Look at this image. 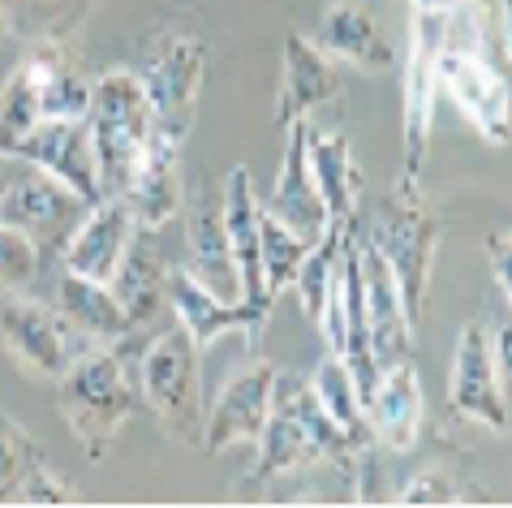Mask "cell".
Masks as SVG:
<instances>
[{"instance_id": "6da1fadb", "label": "cell", "mask_w": 512, "mask_h": 508, "mask_svg": "<svg viewBox=\"0 0 512 508\" xmlns=\"http://www.w3.org/2000/svg\"><path fill=\"white\" fill-rule=\"evenodd\" d=\"M259 457L246 483H272L293 470L319 461H353V448L345 440V431L332 422V414L323 409L319 392L310 379L293 375V371H276V388H272V414L263 422L259 435Z\"/></svg>"}, {"instance_id": "7a4b0ae2", "label": "cell", "mask_w": 512, "mask_h": 508, "mask_svg": "<svg viewBox=\"0 0 512 508\" xmlns=\"http://www.w3.org/2000/svg\"><path fill=\"white\" fill-rule=\"evenodd\" d=\"M142 405L138 392V366L130 371L121 345H104L99 354L78 358L69 371L56 379V409H61L65 427L74 431L87 461H104L112 440L130 422V414Z\"/></svg>"}, {"instance_id": "3957f363", "label": "cell", "mask_w": 512, "mask_h": 508, "mask_svg": "<svg viewBox=\"0 0 512 508\" xmlns=\"http://www.w3.org/2000/svg\"><path fill=\"white\" fill-rule=\"evenodd\" d=\"M439 229L431 203L422 199L418 190V177H396V186L388 190V199L375 207V220H371V242L383 263L392 267L396 276V289L405 298V310L409 319H422L426 302H431V276H435V254H439Z\"/></svg>"}, {"instance_id": "277c9868", "label": "cell", "mask_w": 512, "mask_h": 508, "mask_svg": "<svg viewBox=\"0 0 512 508\" xmlns=\"http://www.w3.org/2000/svg\"><path fill=\"white\" fill-rule=\"evenodd\" d=\"M134 74L142 82V91H147L155 130L186 143V134L194 130V117H198V95H203V82H207L203 35L181 22L155 26L147 44H142Z\"/></svg>"}, {"instance_id": "5b68a950", "label": "cell", "mask_w": 512, "mask_h": 508, "mask_svg": "<svg viewBox=\"0 0 512 508\" xmlns=\"http://www.w3.org/2000/svg\"><path fill=\"white\" fill-rule=\"evenodd\" d=\"M138 392L142 405L160 418L164 435H173L181 444L203 448V349L194 345V336L181 328L160 332L142 349L138 358Z\"/></svg>"}, {"instance_id": "8992f818", "label": "cell", "mask_w": 512, "mask_h": 508, "mask_svg": "<svg viewBox=\"0 0 512 508\" xmlns=\"http://www.w3.org/2000/svg\"><path fill=\"white\" fill-rule=\"evenodd\" d=\"M87 125H91V147L104 194H121L147 138L155 134L147 91H142L134 69H108L99 82H91Z\"/></svg>"}, {"instance_id": "52a82bcc", "label": "cell", "mask_w": 512, "mask_h": 508, "mask_svg": "<svg viewBox=\"0 0 512 508\" xmlns=\"http://www.w3.org/2000/svg\"><path fill=\"white\" fill-rule=\"evenodd\" d=\"M448 44V18L439 9H414L409 18V61H405V117H401V143H405V177H418L431 155L435 134V100H439V52Z\"/></svg>"}, {"instance_id": "ba28073f", "label": "cell", "mask_w": 512, "mask_h": 508, "mask_svg": "<svg viewBox=\"0 0 512 508\" xmlns=\"http://www.w3.org/2000/svg\"><path fill=\"white\" fill-rule=\"evenodd\" d=\"M439 91L491 147L512 143V87L487 56L469 44H444L439 52Z\"/></svg>"}, {"instance_id": "9c48e42d", "label": "cell", "mask_w": 512, "mask_h": 508, "mask_svg": "<svg viewBox=\"0 0 512 508\" xmlns=\"http://www.w3.org/2000/svg\"><path fill=\"white\" fill-rule=\"evenodd\" d=\"M91 207L95 203L74 194L65 181H56L52 173H44V168H35V164H22V173L13 177V186L5 190V199H0V220L22 229L44 250V259L48 254L61 259L65 242L74 237V229Z\"/></svg>"}, {"instance_id": "30bf717a", "label": "cell", "mask_w": 512, "mask_h": 508, "mask_svg": "<svg viewBox=\"0 0 512 508\" xmlns=\"http://www.w3.org/2000/svg\"><path fill=\"white\" fill-rule=\"evenodd\" d=\"M0 341L26 375L52 379V384L78 362L69 319L61 310L31 298V293H5V302H0Z\"/></svg>"}, {"instance_id": "8fae6325", "label": "cell", "mask_w": 512, "mask_h": 508, "mask_svg": "<svg viewBox=\"0 0 512 508\" xmlns=\"http://www.w3.org/2000/svg\"><path fill=\"white\" fill-rule=\"evenodd\" d=\"M448 405L457 418L487 427L491 435H504L512 422L500 392V375H495L491 328L482 319H469L461 328L457 358H452V375H448Z\"/></svg>"}, {"instance_id": "7c38bea8", "label": "cell", "mask_w": 512, "mask_h": 508, "mask_svg": "<svg viewBox=\"0 0 512 508\" xmlns=\"http://www.w3.org/2000/svg\"><path fill=\"white\" fill-rule=\"evenodd\" d=\"M168 306H173L181 328L194 336L198 349L216 345L220 336H229V332H241L250 345V354H259L267 319H272V310H263V306L216 298L207 285H198L190 267H173V272H168Z\"/></svg>"}, {"instance_id": "4fadbf2b", "label": "cell", "mask_w": 512, "mask_h": 508, "mask_svg": "<svg viewBox=\"0 0 512 508\" xmlns=\"http://www.w3.org/2000/svg\"><path fill=\"white\" fill-rule=\"evenodd\" d=\"M272 388H276V366L263 358H254L250 366H241V371L224 379L203 427V453L216 457L241 444H259L263 422L272 414Z\"/></svg>"}, {"instance_id": "5bb4252c", "label": "cell", "mask_w": 512, "mask_h": 508, "mask_svg": "<svg viewBox=\"0 0 512 508\" xmlns=\"http://www.w3.org/2000/svg\"><path fill=\"white\" fill-rule=\"evenodd\" d=\"M18 160L44 168L56 181H65L74 194L87 203L104 199V181H99L95 147H91V125L87 117H48L39 121L26 143L18 147Z\"/></svg>"}, {"instance_id": "9a60e30c", "label": "cell", "mask_w": 512, "mask_h": 508, "mask_svg": "<svg viewBox=\"0 0 512 508\" xmlns=\"http://www.w3.org/2000/svg\"><path fill=\"white\" fill-rule=\"evenodd\" d=\"M220 207H224V229H229V246H233V263L241 276V302L272 310L276 298L263 285V207L254 194L250 168L233 164L220 190Z\"/></svg>"}, {"instance_id": "2e32d148", "label": "cell", "mask_w": 512, "mask_h": 508, "mask_svg": "<svg viewBox=\"0 0 512 508\" xmlns=\"http://www.w3.org/2000/svg\"><path fill=\"white\" fill-rule=\"evenodd\" d=\"M121 199L130 207L134 224L147 233H160L177 216L181 211V143L177 138H168L160 130L147 138Z\"/></svg>"}, {"instance_id": "e0dca14e", "label": "cell", "mask_w": 512, "mask_h": 508, "mask_svg": "<svg viewBox=\"0 0 512 508\" xmlns=\"http://www.w3.org/2000/svg\"><path fill=\"white\" fill-rule=\"evenodd\" d=\"M362 285H366V315H371V341H375L379 375L388 371V366L414 362L418 323L409 319L392 267L383 263V254L366 242V237H362Z\"/></svg>"}, {"instance_id": "ac0fdd59", "label": "cell", "mask_w": 512, "mask_h": 508, "mask_svg": "<svg viewBox=\"0 0 512 508\" xmlns=\"http://www.w3.org/2000/svg\"><path fill=\"white\" fill-rule=\"evenodd\" d=\"M284 134H289V147H284L280 177L263 211H272L276 220H284L306 242H319V233L327 229V207H323L315 168H310V117L293 121Z\"/></svg>"}, {"instance_id": "d6986e66", "label": "cell", "mask_w": 512, "mask_h": 508, "mask_svg": "<svg viewBox=\"0 0 512 508\" xmlns=\"http://www.w3.org/2000/svg\"><path fill=\"white\" fill-rule=\"evenodd\" d=\"M340 91H345L340 69L315 39H306L297 31L284 39V78H280V95H276L280 130H289L293 121H306L315 108L340 100Z\"/></svg>"}, {"instance_id": "ffe728a7", "label": "cell", "mask_w": 512, "mask_h": 508, "mask_svg": "<svg viewBox=\"0 0 512 508\" xmlns=\"http://www.w3.org/2000/svg\"><path fill=\"white\" fill-rule=\"evenodd\" d=\"M134 233H138V224L130 216V207H125V199L121 194H104V199L82 216L74 237L65 242L61 263L69 267V272H82V276L104 280L108 285Z\"/></svg>"}, {"instance_id": "44dd1931", "label": "cell", "mask_w": 512, "mask_h": 508, "mask_svg": "<svg viewBox=\"0 0 512 508\" xmlns=\"http://www.w3.org/2000/svg\"><path fill=\"white\" fill-rule=\"evenodd\" d=\"M366 422L383 453L405 457L414 453L418 431H422V379L414 371V362L388 366L379 375L375 397L366 401Z\"/></svg>"}, {"instance_id": "7402d4cb", "label": "cell", "mask_w": 512, "mask_h": 508, "mask_svg": "<svg viewBox=\"0 0 512 508\" xmlns=\"http://www.w3.org/2000/svg\"><path fill=\"white\" fill-rule=\"evenodd\" d=\"M186 246H190V272L198 285H207L224 302H241V276L233 263L229 229H224V207L211 194H198L186 211Z\"/></svg>"}, {"instance_id": "603a6c76", "label": "cell", "mask_w": 512, "mask_h": 508, "mask_svg": "<svg viewBox=\"0 0 512 508\" xmlns=\"http://www.w3.org/2000/svg\"><path fill=\"white\" fill-rule=\"evenodd\" d=\"M315 44L332 56V61L358 65L366 74L392 69V61H396L388 35L379 31V22L371 18V9H366L362 0H332L315 26Z\"/></svg>"}, {"instance_id": "cb8c5ba5", "label": "cell", "mask_w": 512, "mask_h": 508, "mask_svg": "<svg viewBox=\"0 0 512 508\" xmlns=\"http://www.w3.org/2000/svg\"><path fill=\"white\" fill-rule=\"evenodd\" d=\"M168 272H173V267H168L160 246H155V237L147 229H138L121 254L117 272L108 280V289L117 293V302H121L125 315H130L134 332L147 328V323L168 306Z\"/></svg>"}, {"instance_id": "d4e9b609", "label": "cell", "mask_w": 512, "mask_h": 508, "mask_svg": "<svg viewBox=\"0 0 512 508\" xmlns=\"http://www.w3.org/2000/svg\"><path fill=\"white\" fill-rule=\"evenodd\" d=\"M56 310L69 319V328L87 341L99 345H121L134 336L130 315L121 310L117 293H112L104 280H91L82 272H69L61 263V276H56Z\"/></svg>"}, {"instance_id": "484cf974", "label": "cell", "mask_w": 512, "mask_h": 508, "mask_svg": "<svg viewBox=\"0 0 512 508\" xmlns=\"http://www.w3.org/2000/svg\"><path fill=\"white\" fill-rule=\"evenodd\" d=\"M310 168H315L327 220H358V199H362V168L353 160V147L345 134L315 130L310 121Z\"/></svg>"}, {"instance_id": "4316f807", "label": "cell", "mask_w": 512, "mask_h": 508, "mask_svg": "<svg viewBox=\"0 0 512 508\" xmlns=\"http://www.w3.org/2000/svg\"><path fill=\"white\" fill-rule=\"evenodd\" d=\"M310 384H315L319 401H323L327 414H332V422H336L340 431H345V440H349L353 453H362V448L375 444L371 422H366V401H362L358 384H353L345 358L327 354V358L319 362V371H315V379H310Z\"/></svg>"}, {"instance_id": "83f0119b", "label": "cell", "mask_w": 512, "mask_h": 508, "mask_svg": "<svg viewBox=\"0 0 512 508\" xmlns=\"http://www.w3.org/2000/svg\"><path fill=\"white\" fill-rule=\"evenodd\" d=\"M26 69H31V78H35L44 121L48 117H87L91 82L78 74V65H69L61 52H35V56H26Z\"/></svg>"}, {"instance_id": "f1b7e54d", "label": "cell", "mask_w": 512, "mask_h": 508, "mask_svg": "<svg viewBox=\"0 0 512 508\" xmlns=\"http://www.w3.org/2000/svg\"><path fill=\"white\" fill-rule=\"evenodd\" d=\"M349 224H353V220H345V224H340V220H327V229L319 233V242H310V250H306L302 267H297V280H293L297 302H302L306 319H315V323H319V315H323L327 289H332V280H336V267H340V246H345Z\"/></svg>"}, {"instance_id": "f546056e", "label": "cell", "mask_w": 512, "mask_h": 508, "mask_svg": "<svg viewBox=\"0 0 512 508\" xmlns=\"http://www.w3.org/2000/svg\"><path fill=\"white\" fill-rule=\"evenodd\" d=\"M44 121V108H39V95H35V78L26 61L13 69L9 82L0 87V151L18 155V147L26 143V134Z\"/></svg>"}, {"instance_id": "4dcf8cb0", "label": "cell", "mask_w": 512, "mask_h": 508, "mask_svg": "<svg viewBox=\"0 0 512 508\" xmlns=\"http://www.w3.org/2000/svg\"><path fill=\"white\" fill-rule=\"evenodd\" d=\"M306 250H310L306 237H297L284 220H276L272 211H263V285L272 298H280L284 289H293Z\"/></svg>"}, {"instance_id": "1f68e13d", "label": "cell", "mask_w": 512, "mask_h": 508, "mask_svg": "<svg viewBox=\"0 0 512 508\" xmlns=\"http://www.w3.org/2000/svg\"><path fill=\"white\" fill-rule=\"evenodd\" d=\"M44 457L48 453L35 444V435H26L9 414H0V504L22 500L26 478Z\"/></svg>"}, {"instance_id": "d6a6232c", "label": "cell", "mask_w": 512, "mask_h": 508, "mask_svg": "<svg viewBox=\"0 0 512 508\" xmlns=\"http://www.w3.org/2000/svg\"><path fill=\"white\" fill-rule=\"evenodd\" d=\"M44 267V250L13 224L0 220V298L5 293H31Z\"/></svg>"}, {"instance_id": "836d02e7", "label": "cell", "mask_w": 512, "mask_h": 508, "mask_svg": "<svg viewBox=\"0 0 512 508\" xmlns=\"http://www.w3.org/2000/svg\"><path fill=\"white\" fill-rule=\"evenodd\" d=\"M74 483L69 478L56 474V465L44 457L31 470V478H26V487H22V500L18 504H74Z\"/></svg>"}, {"instance_id": "e575fe53", "label": "cell", "mask_w": 512, "mask_h": 508, "mask_svg": "<svg viewBox=\"0 0 512 508\" xmlns=\"http://www.w3.org/2000/svg\"><path fill=\"white\" fill-rule=\"evenodd\" d=\"M401 504H461L457 496V483L439 470H426L418 478H409L405 491H401Z\"/></svg>"}, {"instance_id": "d590c367", "label": "cell", "mask_w": 512, "mask_h": 508, "mask_svg": "<svg viewBox=\"0 0 512 508\" xmlns=\"http://www.w3.org/2000/svg\"><path fill=\"white\" fill-rule=\"evenodd\" d=\"M487 259H491L495 285L504 289V298H508V306H512V229L491 233V242H487Z\"/></svg>"}, {"instance_id": "8d00e7d4", "label": "cell", "mask_w": 512, "mask_h": 508, "mask_svg": "<svg viewBox=\"0 0 512 508\" xmlns=\"http://www.w3.org/2000/svg\"><path fill=\"white\" fill-rule=\"evenodd\" d=\"M491 345H495V375H500V392H504V405L512 418V323H504V328L491 336Z\"/></svg>"}, {"instance_id": "74e56055", "label": "cell", "mask_w": 512, "mask_h": 508, "mask_svg": "<svg viewBox=\"0 0 512 508\" xmlns=\"http://www.w3.org/2000/svg\"><path fill=\"white\" fill-rule=\"evenodd\" d=\"M22 164H26V160H18V155L0 151V199H5V190L13 186V177H18V173H22Z\"/></svg>"}, {"instance_id": "f35d334b", "label": "cell", "mask_w": 512, "mask_h": 508, "mask_svg": "<svg viewBox=\"0 0 512 508\" xmlns=\"http://www.w3.org/2000/svg\"><path fill=\"white\" fill-rule=\"evenodd\" d=\"M504 44H508V61H512V0H504Z\"/></svg>"}, {"instance_id": "ab89813d", "label": "cell", "mask_w": 512, "mask_h": 508, "mask_svg": "<svg viewBox=\"0 0 512 508\" xmlns=\"http://www.w3.org/2000/svg\"><path fill=\"white\" fill-rule=\"evenodd\" d=\"M0 35H5V0H0Z\"/></svg>"}, {"instance_id": "60d3db41", "label": "cell", "mask_w": 512, "mask_h": 508, "mask_svg": "<svg viewBox=\"0 0 512 508\" xmlns=\"http://www.w3.org/2000/svg\"><path fill=\"white\" fill-rule=\"evenodd\" d=\"M409 5H414V9H426V5H431V0H409Z\"/></svg>"}]
</instances>
